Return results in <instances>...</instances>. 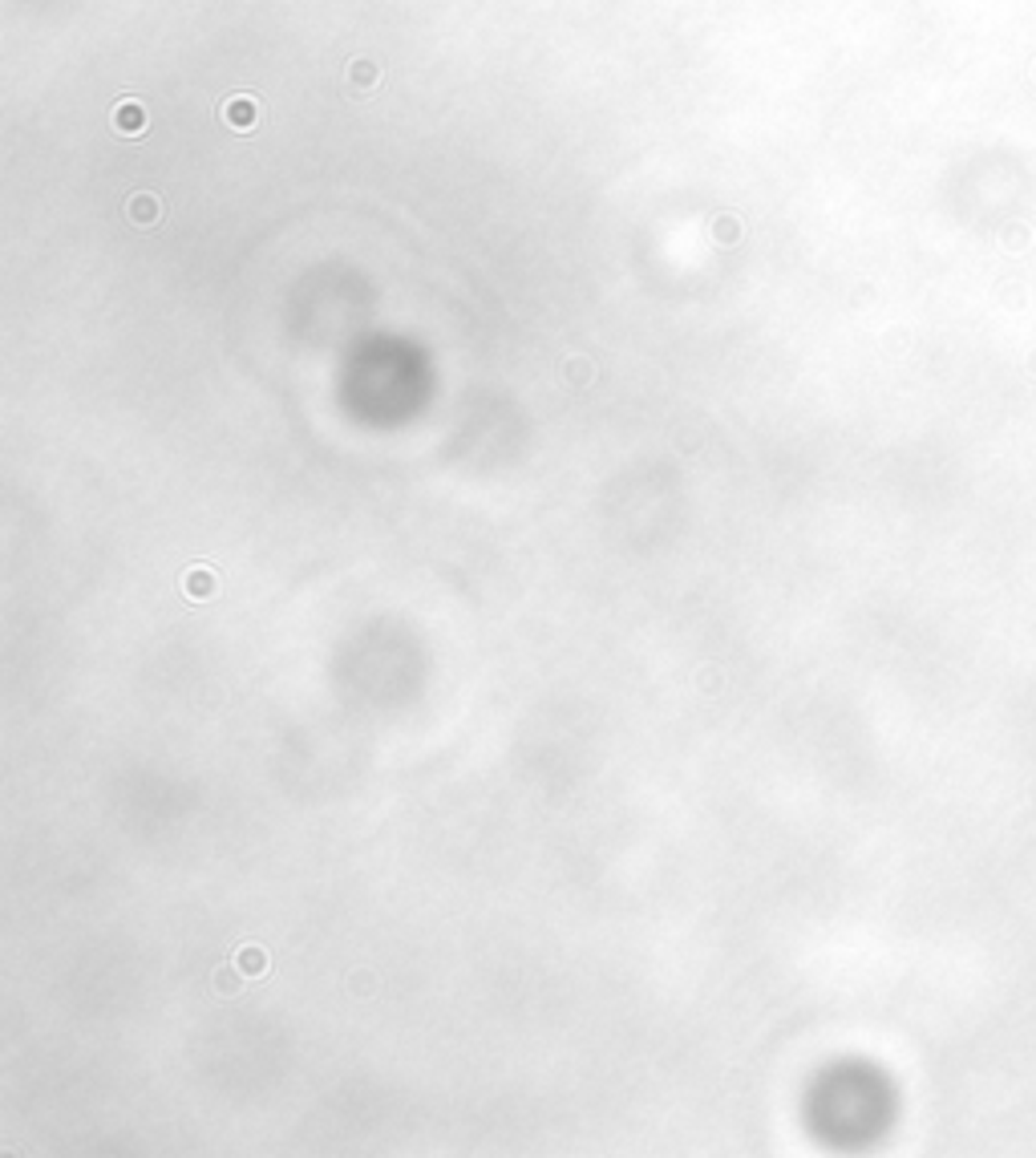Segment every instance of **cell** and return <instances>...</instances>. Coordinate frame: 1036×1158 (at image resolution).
<instances>
[{
	"label": "cell",
	"instance_id": "obj_2",
	"mask_svg": "<svg viewBox=\"0 0 1036 1158\" xmlns=\"http://www.w3.org/2000/svg\"><path fill=\"white\" fill-rule=\"evenodd\" d=\"M223 118H227L235 130H252L255 118H260V110H255L252 97H235L231 105H223Z\"/></svg>",
	"mask_w": 1036,
	"mask_h": 1158
},
{
	"label": "cell",
	"instance_id": "obj_1",
	"mask_svg": "<svg viewBox=\"0 0 1036 1158\" xmlns=\"http://www.w3.org/2000/svg\"><path fill=\"white\" fill-rule=\"evenodd\" d=\"M114 130L118 134H142L146 130V110H142V102H122L114 110Z\"/></svg>",
	"mask_w": 1036,
	"mask_h": 1158
},
{
	"label": "cell",
	"instance_id": "obj_3",
	"mask_svg": "<svg viewBox=\"0 0 1036 1158\" xmlns=\"http://www.w3.org/2000/svg\"><path fill=\"white\" fill-rule=\"evenodd\" d=\"M130 215H134L138 223H154L158 219V203L150 199V195H138V199L130 203Z\"/></svg>",
	"mask_w": 1036,
	"mask_h": 1158
}]
</instances>
